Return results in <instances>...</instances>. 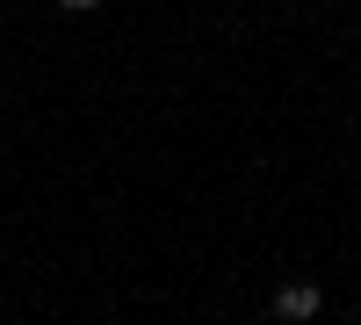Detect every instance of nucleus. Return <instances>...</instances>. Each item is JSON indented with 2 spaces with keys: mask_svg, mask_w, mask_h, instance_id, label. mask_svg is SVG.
<instances>
[{
  "mask_svg": "<svg viewBox=\"0 0 361 325\" xmlns=\"http://www.w3.org/2000/svg\"><path fill=\"white\" fill-rule=\"evenodd\" d=\"M318 304H325V289H318V282H282V289H275V318H289V325L318 318Z\"/></svg>",
  "mask_w": 361,
  "mask_h": 325,
  "instance_id": "nucleus-1",
  "label": "nucleus"
},
{
  "mask_svg": "<svg viewBox=\"0 0 361 325\" xmlns=\"http://www.w3.org/2000/svg\"><path fill=\"white\" fill-rule=\"evenodd\" d=\"M58 8H66V15H87V8H102V0H58Z\"/></svg>",
  "mask_w": 361,
  "mask_h": 325,
  "instance_id": "nucleus-2",
  "label": "nucleus"
}]
</instances>
